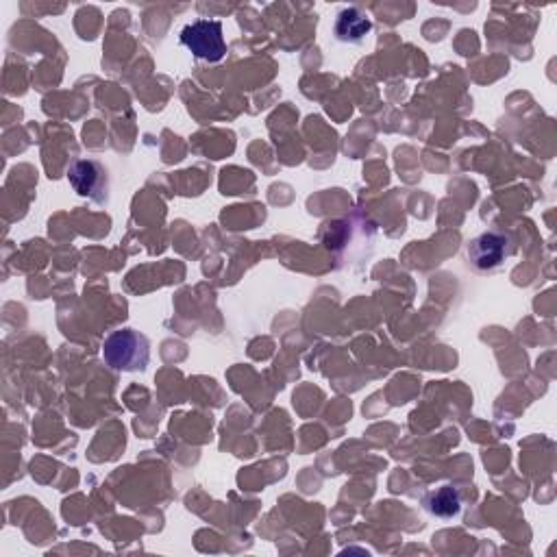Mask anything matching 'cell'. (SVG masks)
I'll use <instances>...</instances> for the list:
<instances>
[{
  "label": "cell",
  "mask_w": 557,
  "mask_h": 557,
  "mask_svg": "<svg viewBox=\"0 0 557 557\" xmlns=\"http://www.w3.org/2000/svg\"><path fill=\"white\" fill-rule=\"evenodd\" d=\"M107 366L120 373H138L151 362V344L135 329L114 331L103 344Z\"/></svg>",
  "instance_id": "cell-1"
},
{
  "label": "cell",
  "mask_w": 557,
  "mask_h": 557,
  "mask_svg": "<svg viewBox=\"0 0 557 557\" xmlns=\"http://www.w3.org/2000/svg\"><path fill=\"white\" fill-rule=\"evenodd\" d=\"M181 44L188 48L194 57L205 59L209 64H216V61L227 55L222 22L218 20H196L188 24V27L181 31Z\"/></svg>",
  "instance_id": "cell-2"
},
{
  "label": "cell",
  "mask_w": 557,
  "mask_h": 557,
  "mask_svg": "<svg viewBox=\"0 0 557 557\" xmlns=\"http://www.w3.org/2000/svg\"><path fill=\"white\" fill-rule=\"evenodd\" d=\"M68 181L79 196H88L96 203L107 198V172L94 159H79L68 170Z\"/></svg>",
  "instance_id": "cell-3"
},
{
  "label": "cell",
  "mask_w": 557,
  "mask_h": 557,
  "mask_svg": "<svg viewBox=\"0 0 557 557\" xmlns=\"http://www.w3.org/2000/svg\"><path fill=\"white\" fill-rule=\"evenodd\" d=\"M507 238L501 233H484L470 242L468 246V259L479 270H492L505 262V257L510 255L507 249Z\"/></svg>",
  "instance_id": "cell-4"
},
{
  "label": "cell",
  "mask_w": 557,
  "mask_h": 557,
  "mask_svg": "<svg viewBox=\"0 0 557 557\" xmlns=\"http://www.w3.org/2000/svg\"><path fill=\"white\" fill-rule=\"evenodd\" d=\"M373 31V22L357 7H346L336 20V37L344 44H360Z\"/></svg>",
  "instance_id": "cell-5"
},
{
  "label": "cell",
  "mask_w": 557,
  "mask_h": 557,
  "mask_svg": "<svg viewBox=\"0 0 557 557\" xmlns=\"http://www.w3.org/2000/svg\"><path fill=\"white\" fill-rule=\"evenodd\" d=\"M427 510L433 516H440V518H451L455 514H460L462 510V499H460V492L451 486H444L438 492H433L429 501H427Z\"/></svg>",
  "instance_id": "cell-6"
}]
</instances>
